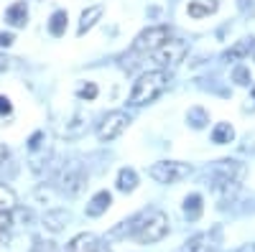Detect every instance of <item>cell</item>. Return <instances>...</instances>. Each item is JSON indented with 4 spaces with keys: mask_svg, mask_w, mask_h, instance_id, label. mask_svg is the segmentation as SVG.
Masks as SVG:
<instances>
[{
    "mask_svg": "<svg viewBox=\"0 0 255 252\" xmlns=\"http://www.w3.org/2000/svg\"><path fill=\"white\" fill-rule=\"evenodd\" d=\"M87 125H84V117L82 115H74V120H72V128H67V135L69 138H74V135H79Z\"/></svg>",
    "mask_w": 255,
    "mask_h": 252,
    "instance_id": "25",
    "label": "cell"
},
{
    "mask_svg": "<svg viewBox=\"0 0 255 252\" xmlns=\"http://www.w3.org/2000/svg\"><path fill=\"white\" fill-rule=\"evenodd\" d=\"M10 112H13L10 99H8V97H0V117H8Z\"/></svg>",
    "mask_w": 255,
    "mask_h": 252,
    "instance_id": "27",
    "label": "cell"
},
{
    "mask_svg": "<svg viewBox=\"0 0 255 252\" xmlns=\"http://www.w3.org/2000/svg\"><path fill=\"white\" fill-rule=\"evenodd\" d=\"M15 209V196L10 188H0V214H5V212H13Z\"/></svg>",
    "mask_w": 255,
    "mask_h": 252,
    "instance_id": "24",
    "label": "cell"
},
{
    "mask_svg": "<svg viewBox=\"0 0 255 252\" xmlns=\"http://www.w3.org/2000/svg\"><path fill=\"white\" fill-rule=\"evenodd\" d=\"M102 13H105V5L102 3H97V5H90L87 10L82 13V18H79V28H77V36H84L87 33L97 20L102 18Z\"/></svg>",
    "mask_w": 255,
    "mask_h": 252,
    "instance_id": "16",
    "label": "cell"
},
{
    "mask_svg": "<svg viewBox=\"0 0 255 252\" xmlns=\"http://www.w3.org/2000/svg\"><path fill=\"white\" fill-rule=\"evenodd\" d=\"M5 67H8V59H5V56H0V69H5Z\"/></svg>",
    "mask_w": 255,
    "mask_h": 252,
    "instance_id": "34",
    "label": "cell"
},
{
    "mask_svg": "<svg viewBox=\"0 0 255 252\" xmlns=\"http://www.w3.org/2000/svg\"><path fill=\"white\" fill-rule=\"evenodd\" d=\"M10 240V235H8V229H0V245L3 242H8Z\"/></svg>",
    "mask_w": 255,
    "mask_h": 252,
    "instance_id": "33",
    "label": "cell"
},
{
    "mask_svg": "<svg viewBox=\"0 0 255 252\" xmlns=\"http://www.w3.org/2000/svg\"><path fill=\"white\" fill-rule=\"evenodd\" d=\"M232 82H235L238 87H250V84H253L250 69H248L245 64H238L235 69H232Z\"/></svg>",
    "mask_w": 255,
    "mask_h": 252,
    "instance_id": "23",
    "label": "cell"
},
{
    "mask_svg": "<svg viewBox=\"0 0 255 252\" xmlns=\"http://www.w3.org/2000/svg\"><path fill=\"white\" fill-rule=\"evenodd\" d=\"M41 140H44V133H33L28 140V151H38L41 148Z\"/></svg>",
    "mask_w": 255,
    "mask_h": 252,
    "instance_id": "28",
    "label": "cell"
},
{
    "mask_svg": "<svg viewBox=\"0 0 255 252\" xmlns=\"http://www.w3.org/2000/svg\"><path fill=\"white\" fill-rule=\"evenodd\" d=\"M67 20H69L67 10H56V13L51 15V20H49V33H51L54 38H61L64 33H67Z\"/></svg>",
    "mask_w": 255,
    "mask_h": 252,
    "instance_id": "20",
    "label": "cell"
},
{
    "mask_svg": "<svg viewBox=\"0 0 255 252\" xmlns=\"http://www.w3.org/2000/svg\"><path fill=\"white\" fill-rule=\"evenodd\" d=\"M110 204H113V194L110 191H97L90 201H87V206H84V214L87 217H102L105 212L110 209Z\"/></svg>",
    "mask_w": 255,
    "mask_h": 252,
    "instance_id": "11",
    "label": "cell"
},
{
    "mask_svg": "<svg viewBox=\"0 0 255 252\" xmlns=\"http://www.w3.org/2000/svg\"><path fill=\"white\" fill-rule=\"evenodd\" d=\"M189 173H191V166L181 163V161H158L148 168V176L156 183H163V186H174V183L184 181Z\"/></svg>",
    "mask_w": 255,
    "mask_h": 252,
    "instance_id": "5",
    "label": "cell"
},
{
    "mask_svg": "<svg viewBox=\"0 0 255 252\" xmlns=\"http://www.w3.org/2000/svg\"><path fill=\"white\" fill-rule=\"evenodd\" d=\"M54 181H56V188L64 196H79L84 191V186H87V181H90V173L84 171V166L79 161H69L59 168Z\"/></svg>",
    "mask_w": 255,
    "mask_h": 252,
    "instance_id": "4",
    "label": "cell"
},
{
    "mask_svg": "<svg viewBox=\"0 0 255 252\" xmlns=\"http://www.w3.org/2000/svg\"><path fill=\"white\" fill-rule=\"evenodd\" d=\"M115 186H118V191H123V194L135 191V186H138V173L133 171V168H120Z\"/></svg>",
    "mask_w": 255,
    "mask_h": 252,
    "instance_id": "18",
    "label": "cell"
},
{
    "mask_svg": "<svg viewBox=\"0 0 255 252\" xmlns=\"http://www.w3.org/2000/svg\"><path fill=\"white\" fill-rule=\"evenodd\" d=\"M250 89H253V94H255V84H250ZM253 110H255V104H253Z\"/></svg>",
    "mask_w": 255,
    "mask_h": 252,
    "instance_id": "35",
    "label": "cell"
},
{
    "mask_svg": "<svg viewBox=\"0 0 255 252\" xmlns=\"http://www.w3.org/2000/svg\"><path fill=\"white\" fill-rule=\"evenodd\" d=\"M202 212H204V199H202L199 194H189V196L184 199V217H186L189 222H197V219L202 217Z\"/></svg>",
    "mask_w": 255,
    "mask_h": 252,
    "instance_id": "17",
    "label": "cell"
},
{
    "mask_svg": "<svg viewBox=\"0 0 255 252\" xmlns=\"http://www.w3.org/2000/svg\"><path fill=\"white\" fill-rule=\"evenodd\" d=\"M100 250H102V240L92 232H82L72 237L67 245V252H100Z\"/></svg>",
    "mask_w": 255,
    "mask_h": 252,
    "instance_id": "10",
    "label": "cell"
},
{
    "mask_svg": "<svg viewBox=\"0 0 255 252\" xmlns=\"http://www.w3.org/2000/svg\"><path fill=\"white\" fill-rule=\"evenodd\" d=\"M168 38H171V28L168 26H151V28H145L143 33H138V38L133 41V51L151 54L153 49H158Z\"/></svg>",
    "mask_w": 255,
    "mask_h": 252,
    "instance_id": "8",
    "label": "cell"
},
{
    "mask_svg": "<svg viewBox=\"0 0 255 252\" xmlns=\"http://www.w3.org/2000/svg\"><path fill=\"white\" fill-rule=\"evenodd\" d=\"M8 156H10V151L5 148V145H3V143H0V166H3V163L8 161Z\"/></svg>",
    "mask_w": 255,
    "mask_h": 252,
    "instance_id": "31",
    "label": "cell"
},
{
    "mask_svg": "<svg viewBox=\"0 0 255 252\" xmlns=\"http://www.w3.org/2000/svg\"><path fill=\"white\" fill-rule=\"evenodd\" d=\"M238 252H255V242H250V245H243Z\"/></svg>",
    "mask_w": 255,
    "mask_h": 252,
    "instance_id": "32",
    "label": "cell"
},
{
    "mask_svg": "<svg viewBox=\"0 0 255 252\" xmlns=\"http://www.w3.org/2000/svg\"><path fill=\"white\" fill-rule=\"evenodd\" d=\"M10 222H13V214H10V212L0 214V229H8V227H10Z\"/></svg>",
    "mask_w": 255,
    "mask_h": 252,
    "instance_id": "29",
    "label": "cell"
},
{
    "mask_svg": "<svg viewBox=\"0 0 255 252\" xmlns=\"http://www.w3.org/2000/svg\"><path fill=\"white\" fill-rule=\"evenodd\" d=\"M255 49V38L253 36H245L240 41H235L227 51H225V61H243L250 56V51Z\"/></svg>",
    "mask_w": 255,
    "mask_h": 252,
    "instance_id": "12",
    "label": "cell"
},
{
    "mask_svg": "<svg viewBox=\"0 0 255 252\" xmlns=\"http://www.w3.org/2000/svg\"><path fill=\"white\" fill-rule=\"evenodd\" d=\"M69 219H72V217H69L67 209H49L41 222H44V227L49 229V232H61V229L69 224Z\"/></svg>",
    "mask_w": 255,
    "mask_h": 252,
    "instance_id": "13",
    "label": "cell"
},
{
    "mask_svg": "<svg viewBox=\"0 0 255 252\" xmlns=\"http://www.w3.org/2000/svg\"><path fill=\"white\" fill-rule=\"evenodd\" d=\"M74 94H77L79 99H87V102H92V99H97L100 89H97V84H95V82H82V84H77Z\"/></svg>",
    "mask_w": 255,
    "mask_h": 252,
    "instance_id": "22",
    "label": "cell"
},
{
    "mask_svg": "<svg viewBox=\"0 0 255 252\" xmlns=\"http://www.w3.org/2000/svg\"><path fill=\"white\" fill-rule=\"evenodd\" d=\"M5 23L13 26V28H23L28 23V5L23 3V0H18V3H13L5 10Z\"/></svg>",
    "mask_w": 255,
    "mask_h": 252,
    "instance_id": "15",
    "label": "cell"
},
{
    "mask_svg": "<svg viewBox=\"0 0 255 252\" xmlns=\"http://www.w3.org/2000/svg\"><path fill=\"white\" fill-rule=\"evenodd\" d=\"M238 8H240V13L243 15H255V0H238Z\"/></svg>",
    "mask_w": 255,
    "mask_h": 252,
    "instance_id": "26",
    "label": "cell"
},
{
    "mask_svg": "<svg viewBox=\"0 0 255 252\" xmlns=\"http://www.w3.org/2000/svg\"><path fill=\"white\" fill-rule=\"evenodd\" d=\"M186 122H189L194 130H202L204 125L209 122V112H207L204 107H191V110L186 112Z\"/></svg>",
    "mask_w": 255,
    "mask_h": 252,
    "instance_id": "21",
    "label": "cell"
},
{
    "mask_svg": "<svg viewBox=\"0 0 255 252\" xmlns=\"http://www.w3.org/2000/svg\"><path fill=\"white\" fill-rule=\"evenodd\" d=\"M186 54H189L186 41H181V38H168V41H163V44H161L158 49H153V51H151V59L156 61V64H158L161 69H166V67L171 69V67L181 64Z\"/></svg>",
    "mask_w": 255,
    "mask_h": 252,
    "instance_id": "6",
    "label": "cell"
},
{
    "mask_svg": "<svg viewBox=\"0 0 255 252\" xmlns=\"http://www.w3.org/2000/svg\"><path fill=\"white\" fill-rule=\"evenodd\" d=\"M235 140V128H232L230 122H217L215 128H212V143L217 145H227Z\"/></svg>",
    "mask_w": 255,
    "mask_h": 252,
    "instance_id": "19",
    "label": "cell"
},
{
    "mask_svg": "<svg viewBox=\"0 0 255 252\" xmlns=\"http://www.w3.org/2000/svg\"><path fill=\"white\" fill-rule=\"evenodd\" d=\"M168 235V217L161 209H143L138 212V227L133 237L143 245H153V242H161L163 237Z\"/></svg>",
    "mask_w": 255,
    "mask_h": 252,
    "instance_id": "3",
    "label": "cell"
},
{
    "mask_svg": "<svg viewBox=\"0 0 255 252\" xmlns=\"http://www.w3.org/2000/svg\"><path fill=\"white\" fill-rule=\"evenodd\" d=\"M245 173H248V168L240 161H230V158L217 161L215 166H212V171H209L215 194L222 201H232V199H235V194L240 191L243 181H245Z\"/></svg>",
    "mask_w": 255,
    "mask_h": 252,
    "instance_id": "1",
    "label": "cell"
},
{
    "mask_svg": "<svg viewBox=\"0 0 255 252\" xmlns=\"http://www.w3.org/2000/svg\"><path fill=\"white\" fill-rule=\"evenodd\" d=\"M128 125H130V115H128V112H123V110L108 112L97 122V140L100 143H110V140L120 138Z\"/></svg>",
    "mask_w": 255,
    "mask_h": 252,
    "instance_id": "7",
    "label": "cell"
},
{
    "mask_svg": "<svg viewBox=\"0 0 255 252\" xmlns=\"http://www.w3.org/2000/svg\"><path fill=\"white\" fill-rule=\"evenodd\" d=\"M13 41H15V38H13V33H0V46H5V49H8V46L13 44Z\"/></svg>",
    "mask_w": 255,
    "mask_h": 252,
    "instance_id": "30",
    "label": "cell"
},
{
    "mask_svg": "<svg viewBox=\"0 0 255 252\" xmlns=\"http://www.w3.org/2000/svg\"><path fill=\"white\" fill-rule=\"evenodd\" d=\"M168 87V77L163 69H153V72H145L138 77V82L133 84L130 97H128V104L130 107H143V104H151L156 102L163 89Z\"/></svg>",
    "mask_w": 255,
    "mask_h": 252,
    "instance_id": "2",
    "label": "cell"
},
{
    "mask_svg": "<svg viewBox=\"0 0 255 252\" xmlns=\"http://www.w3.org/2000/svg\"><path fill=\"white\" fill-rule=\"evenodd\" d=\"M217 242H220V227H215L212 232H199L189 237L184 242V252H215Z\"/></svg>",
    "mask_w": 255,
    "mask_h": 252,
    "instance_id": "9",
    "label": "cell"
},
{
    "mask_svg": "<svg viewBox=\"0 0 255 252\" xmlns=\"http://www.w3.org/2000/svg\"><path fill=\"white\" fill-rule=\"evenodd\" d=\"M220 8V0H189V5H186V13L189 18H207L212 13H217Z\"/></svg>",
    "mask_w": 255,
    "mask_h": 252,
    "instance_id": "14",
    "label": "cell"
}]
</instances>
